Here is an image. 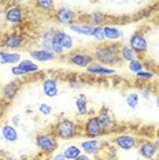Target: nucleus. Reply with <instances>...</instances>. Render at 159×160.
<instances>
[{
  "instance_id": "24",
  "label": "nucleus",
  "mask_w": 159,
  "mask_h": 160,
  "mask_svg": "<svg viewBox=\"0 0 159 160\" xmlns=\"http://www.w3.org/2000/svg\"><path fill=\"white\" fill-rule=\"evenodd\" d=\"M62 153L66 160H77L82 155V151L78 145H67V147H64Z\"/></svg>"
},
{
  "instance_id": "33",
  "label": "nucleus",
  "mask_w": 159,
  "mask_h": 160,
  "mask_svg": "<svg viewBox=\"0 0 159 160\" xmlns=\"http://www.w3.org/2000/svg\"><path fill=\"white\" fill-rule=\"evenodd\" d=\"M136 78L139 79V81L148 82V81H151V79H154V78H155V74H154L152 71H150V70H146V68H144L143 71L137 72V74H136Z\"/></svg>"
},
{
  "instance_id": "29",
  "label": "nucleus",
  "mask_w": 159,
  "mask_h": 160,
  "mask_svg": "<svg viewBox=\"0 0 159 160\" xmlns=\"http://www.w3.org/2000/svg\"><path fill=\"white\" fill-rule=\"evenodd\" d=\"M36 7H37V10L40 12L49 14L55 10V3L52 0H38V2H36Z\"/></svg>"
},
{
  "instance_id": "21",
  "label": "nucleus",
  "mask_w": 159,
  "mask_h": 160,
  "mask_svg": "<svg viewBox=\"0 0 159 160\" xmlns=\"http://www.w3.org/2000/svg\"><path fill=\"white\" fill-rule=\"evenodd\" d=\"M80 148H81L82 153L85 155H95L100 148V141L97 138H86V140L80 142Z\"/></svg>"
},
{
  "instance_id": "39",
  "label": "nucleus",
  "mask_w": 159,
  "mask_h": 160,
  "mask_svg": "<svg viewBox=\"0 0 159 160\" xmlns=\"http://www.w3.org/2000/svg\"><path fill=\"white\" fill-rule=\"evenodd\" d=\"M51 160H66V158H64L63 153L60 152V153H55V155H54L51 158Z\"/></svg>"
},
{
  "instance_id": "15",
  "label": "nucleus",
  "mask_w": 159,
  "mask_h": 160,
  "mask_svg": "<svg viewBox=\"0 0 159 160\" xmlns=\"http://www.w3.org/2000/svg\"><path fill=\"white\" fill-rule=\"evenodd\" d=\"M29 55H30V59L36 62V63H47V62L55 60V58H56L51 51H47L44 48L32 49L30 52H29Z\"/></svg>"
},
{
  "instance_id": "20",
  "label": "nucleus",
  "mask_w": 159,
  "mask_h": 160,
  "mask_svg": "<svg viewBox=\"0 0 159 160\" xmlns=\"http://www.w3.org/2000/svg\"><path fill=\"white\" fill-rule=\"evenodd\" d=\"M104 29V37H106V41H119L124 37V32L121 30L118 26L115 25H103Z\"/></svg>"
},
{
  "instance_id": "25",
  "label": "nucleus",
  "mask_w": 159,
  "mask_h": 160,
  "mask_svg": "<svg viewBox=\"0 0 159 160\" xmlns=\"http://www.w3.org/2000/svg\"><path fill=\"white\" fill-rule=\"evenodd\" d=\"M18 66H19L22 70L25 71V74L29 75V74H34V72H37L40 70V66L36 62H33L32 59H22L18 63Z\"/></svg>"
},
{
  "instance_id": "34",
  "label": "nucleus",
  "mask_w": 159,
  "mask_h": 160,
  "mask_svg": "<svg viewBox=\"0 0 159 160\" xmlns=\"http://www.w3.org/2000/svg\"><path fill=\"white\" fill-rule=\"evenodd\" d=\"M92 38H93V40H96V41H99V42H104V41H106L103 26H93Z\"/></svg>"
},
{
  "instance_id": "9",
  "label": "nucleus",
  "mask_w": 159,
  "mask_h": 160,
  "mask_svg": "<svg viewBox=\"0 0 159 160\" xmlns=\"http://www.w3.org/2000/svg\"><path fill=\"white\" fill-rule=\"evenodd\" d=\"M113 142L121 151H132V149L137 148V145H139V138L133 136V134L121 133L114 137Z\"/></svg>"
},
{
  "instance_id": "35",
  "label": "nucleus",
  "mask_w": 159,
  "mask_h": 160,
  "mask_svg": "<svg viewBox=\"0 0 159 160\" xmlns=\"http://www.w3.org/2000/svg\"><path fill=\"white\" fill-rule=\"evenodd\" d=\"M37 111H38V114L43 115V116H49L52 114L54 108H52V105L48 104V103H41V104H38Z\"/></svg>"
},
{
  "instance_id": "41",
  "label": "nucleus",
  "mask_w": 159,
  "mask_h": 160,
  "mask_svg": "<svg viewBox=\"0 0 159 160\" xmlns=\"http://www.w3.org/2000/svg\"><path fill=\"white\" fill-rule=\"evenodd\" d=\"M77 160H91V159H89V156H88V155L82 153V155H81V156H80V158H78Z\"/></svg>"
},
{
  "instance_id": "11",
  "label": "nucleus",
  "mask_w": 159,
  "mask_h": 160,
  "mask_svg": "<svg viewBox=\"0 0 159 160\" xmlns=\"http://www.w3.org/2000/svg\"><path fill=\"white\" fill-rule=\"evenodd\" d=\"M137 153L141 158L143 160H151V159H155L159 153V151L155 147L154 141H150V140H141L139 141V145H137Z\"/></svg>"
},
{
  "instance_id": "38",
  "label": "nucleus",
  "mask_w": 159,
  "mask_h": 160,
  "mask_svg": "<svg viewBox=\"0 0 159 160\" xmlns=\"http://www.w3.org/2000/svg\"><path fill=\"white\" fill-rule=\"evenodd\" d=\"M19 123H21L19 115H14L13 118H11V125H13V126H15V127H18V126H19Z\"/></svg>"
},
{
  "instance_id": "19",
  "label": "nucleus",
  "mask_w": 159,
  "mask_h": 160,
  "mask_svg": "<svg viewBox=\"0 0 159 160\" xmlns=\"http://www.w3.org/2000/svg\"><path fill=\"white\" fill-rule=\"evenodd\" d=\"M55 28H45L44 30L40 33V48H44L47 51H51V44L55 38Z\"/></svg>"
},
{
  "instance_id": "17",
  "label": "nucleus",
  "mask_w": 159,
  "mask_h": 160,
  "mask_svg": "<svg viewBox=\"0 0 159 160\" xmlns=\"http://www.w3.org/2000/svg\"><path fill=\"white\" fill-rule=\"evenodd\" d=\"M85 71L91 75H95V77H110V75L115 74V68L106 67L99 63H92L89 67L85 68Z\"/></svg>"
},
{
  "instance_id": "14",
  "label": "nucleus",
  "mask_w": 159,
  "mask_h": 160,
  "mask_svg": "<svg viewBox=\"0 0 159 160\" xmlns=\"http://www.w3.org/2000/svg\"><path fill=\"white\" fill-rule=\"evenodd\" d=\"M96 116H97V119H99V122H100V125H102L104 132H108V130L114 129L115 119H114V116L111 115V112H110V110H108L107 107L100 108V111L97 112Z\"/></svg>"
},
{
  "instance_id": "23",
  "label": "nucleus",
  "mask_w": 159,
  "mask_h": 160,
  "mask_svg": "<svg viewBox=\"0 0 159 160\" xmlns=\"http://www.w3.org/2000/svg\"><path fill=\"white\" fill-rule=\"evenodd\" d=\"M75 110H77V114L80 116H86L89 114V107H88V99L84 94H80V96L75 97Z\"/></svg>"
},
{
  "instance_id": "44",
  "label": "nucleus",
  "mask_w": 159,
  "mask_h": 160,
  "mask_svg": "<svg viewBox=\"0 0 159 160\" xmlns=\"http://www.w3.org/2000/svg\"><path fill=\"white\" fill-rule=\"evenodd\" d=\"M151 160H155V159H151Z\"/></svg>"
},
{
  "instance_id": "43",
  "label": "nucleus",
  "mask_w": 159,
  "mask_h": 160,
  "mask_svg": "<svg viewBox=\"0 0 159 160\" xmlns=\"http://www.w3.org/2000/svg\"><path fill=\"white\" fill-rule=\"evenodd\" d=\"M154 144H155V147H156V149H158V151H159V137L156 138V140H155L154 141Z\"/></svg>"
},
{
  "instance_id": "30",
  "label": "nucleus",
  "mask_w": 159,
  "mask_h": 160,
  "mask_svg": "<svg viewBox=\"0 0 159 160\" xmlns=\"http://www.w3.org/2000/svg\"><path fill=\"white\" fill-rule=\"evenodd\" d=\"M128 70L132 72V74H137V72L143 71L144 70V63L143 60H140L139 58H136V59H133L132 62H129L128 63Z\"/></svg>"
},
{
  "instance_id": "32",
  "label": "nucleus",
  "mask_w": 159,
  "mask_h": 160,
  "mask_svg": "<svg viewBox=\"0 0 159 160\" xmlns=\"http://www.w3.org/2000/svg\"><path fill=\"white\" fill-rule=\"evenodd\" d=\"M67 85L71 90H81L82 88H84V81L78 77H71L67 81Z\"/></svg>"
},
{
  "instance_id": "36",
  "label": "nucleus",
  "mask_w": 159,
  "mask_h": 160,
  "mask_svg": "<svg viewBox=\"0 0 159 160\" xmlns=\"http://www.w3.org/2000/svg\"><path fill=\"white\" fill-rule=\"evenodd\" d=\"M8 55H10V51H7L4 48L0 49V64H8Z\"/></svg>"
},
{
  "instance_id": "3",
  "label": "nucleus",
  "mask_w": 159,
  "mask_h": 160,
  "mask_svg": "<svg viewBox=\"0 0 159 160\" xmlns=\"http://www.w3.org/2000/svg\"><path fill=\"white\" fill-rule=\"evenodd\" d=\"M36 147L38 148V151L44 155H52L54 152L58 149V138L55 137L54 133H38L34 137Z\"/></svg>"
},
{
  "instance_id": "22",
  "label": "nucleus",
  "mask_w": 159,
  "mask_h": 160,
  "mask_svg": "<svg viewBox=\"0 0 159 160\" xmlns=\"http://www.w3.org/2000/svg\"><path fill=\"white\" fill-rule=\"evenodd\" d=\"M70 32L78 34V36H85V37H92L93 33V26L89 23H82V22H74L73 25L69 26Z\"/></svg>"
},
{
  "instance_id": "1",
  "label": "nucleus",
  "mask_w": 159,
  "mask_h": 160,
  "mask_svg": "<svg viewBox=\"0 0 159 160\" xmlns=\"http://www.w3.org/2000/svg\"><path fill=\"white\" fill-rule=\"evenodd\" d=\"M119 44L111 42V44H100L96 45L92 52L95 63L103 64L106 67L114 68L121 63V56H119Z\"/></svg>"
},
{
  "instance_id": "40",
  "label": "nucleus",
  "mask_w": 159,
  "mask_h": 160,
  "mask_svg": "<svg viewBox=\"0 0 159 160\" xmlns=\"http://www.w3.org/2000/svg\"><path fill=\"white\" fill-rule=\"evenodd\" d=\"M155 105H156V108L159 110V90L156 92V94H155Z\"/></svg>"
},
{
  "instance_id": "8",
  "label": "nucleus",
  "mask_w": 159,
  "mask_h": 160,
  "mask_svg": "<svg viewBox=\"0 0 159 160\" xmlns=\"http://www.w3.org/2000/svg\"><path fill=\"white\" fill-rule=\"evenodd\" d=\"M54 18H55L56 23L62 25V26H70L75 21V11L67 6H60L54 10Z\"/></svg>"
},
{
  "instance_id": "42",
  "label": "nucleus",
  "mask_w": 159,
  "mask_h": 160,
  "mask_svg": "<svg viewBox=\"0 0 159 160\" xmlns=\"http://www.w3.org/2000/svg\"><path fill=\"white\" fill-rule=\"evenodd\" d=\"M2 160H18V159L14 158V156H6V158H3Z\"/></svg>"
},
{
  "instance_id": "2",
  "label": "nucleus",
  "mask_w": 159,
  "mask_h": 160,
  "mask_svg": "<svg viewBox=\"0 0 159 160\" xmlns=\"http://www.w3.org/2000/svg\"><path fill=\"white\" fill-rule=\"evenodd\" d=\"M54 134L56 138H60V140H71L80 134V127L74 121L63 118L54 126Z\"/></svg>"
},
{
  "instance_id": "16",
  "label": "nucleus",
  "mask_w": 159,
  "mask_h": 160,
  "mask_svg": "<svg viewBox=\"0 0 159 160\" xmlns=\"http://www.w3.org/2000/svg\"><path fill=\"white\" fill-rule=\"evenodd\" d=\"M55 38L56 41L62 45V48L64 51H71L74 48V38L70 33H67L63 29H56L55 32Z\"/></svg>"
},
{
  "instance_id": "37",
  "label": "nucleus",
  "mask_w": 159,
  "mask_h": 160,
  "mask_svg": "<svg viewBox=\"0 0 159 160\" xmlns=\"http://www.w3.org/2000/svg\"><path fill=\"white\" fill-rule=\"evenodd\" d=\"M10 71H11V74L14 75V77H18V78H21V77H26L25 71H23L19 66H18V64H17V66H13V67H11V70H10Z\"/></svg>"
},
{
  "instance_id": "28",
  "label": "nucleus",
  "mask_w": 159,
  "mask_h": 160,
  "mask_svg": "<svg viewBox=\"0 0 159 160\" xmlns=\"http://www.w3.org/2000/svg\"><path fill=\"white\" fill-rule=\"evenodd\" d=\"M89 19H91L89 25H92V26H103V22L106 19V14L100 11V10H95V11L89 14Z\"/></svg>"
},
{
  "instance_id": "7",
  "label": "nucleus",
  "mask_w": 159,
  "mask_h": 160,
  "mask_svg": "<svg viewBox=\"0 0 159 160\" xmlns=\"http://www.w3.org/2000/svg\"><path fill=\"white\" fill-rule=\"evenodd\" d=\"M128 45L132 48V51L137 55H146L148 51V38L146 37V34L141 32H135L131 38H129Z\"/></svg>"
},
{
  "instance_id": "5",
  "label": "nucleus",
  "mask_w": 159,
  "mask_h": 160,
  "mask_svg": "<svg viewBox=\"0 0 159 160\" xmlns=\"http://www.w3.org/2000/svg\"><path fill=\"white\" fill-rule=\"evenodd\" d=\"M66 59L71 66L80 67V68H86L93 63L92 53L86 52V51H71Z\"/></svg>"
},
{
  "instance_id": "27",
  "label": "nucleus",
  "mask_w": 159,
  "mask_h": 160,
  "mask_svg": "<svg viewBox=\"0 0 159 160\" xmlns=\"http://www.w3.org/2000/svg\"><path fill=\"white\" fill-rule=\"evenodd\" d=\"M125 103L128 105L131 110H136L137 107H139L140 104V94L139 92H136V90H132V92H129L126 94L125 97Z\"/></svg>"
},
{
  "instance_id": "26",
  "label": "nucleus",
  "mask_w": 159,
  "mask_h": 160,
  "mask_svg": "<svg viewBox=\"0 0 159 160\" xmlns=\"http://www.w3.org/2000/svg\"><path fill=\"white\" fill-rule=\"evenodd\" d=\"M119 56H121V60L122 62H126V63H129V62H132L133 59H136V53L132 51V48L129 47L128 44H122L119 47Z\"/></svg>"
},
{
  "instance_id": "12",
  "label": "nucleus",
  "mask_w": 159,
  "mask_h": 160,
  "mask_svg": "<svg viewBox=\"0 0 159 160\" xmlns=\"http://www.w3.org/2000/svg\"><path fill=\"white\" fill-rule=\"evenodd\" d=\"M43 94L48 99H55L59 94V81L55 77H47L43 79L41 83Z\"/></svg>"
},
{
  "instance_id": "18",
  "label": "nucleus",
  "mask_w": 159,
  "mask_h": 160,
  "mask_svg": "<svg viewBox=\"0 0 159 160\" xmlns=\"http://www.w3.org/2000/svg\"><path fill=\"white\" fill-rule=\"evenodd\" d=\"M19 88H21V83L18 81H11V82H7L6 85L2 86V90H0V93H2L3 99L7 100V101H11L17 97L18 92H19Z\"/></svg>"
},
{
  "instance_id": "13",
  "label": "nucleus",
  "mask_w": 159,
  "mask_h": 160,
  "mask_svg": "<svg viewBox=\"0 0 159 160\" xmlns=\"http://www.w3.org/2000/svg\"><path fill=\"white\" fill-rule=\"evenodd\" d=\"M0 134H2V138L7 144H15L19 140L18 129L15 126H13L11 123H3L2 127H0Z\"/></svg>"
},
{
  "instance_id": "6",
  "label": "nucleus",
  "mask_w": 159,
  "mask_h": 160,
  "mask_svg": "<svg viewBox=\"0 0 159 160\" xmlns=\"http://www.w3.org/2000/svg\"><path fill=\"white\" fill-rule=\"evenodd\" d=\"M25 38L23 36L18 32H8L2 40L3 48L10 51V52H18L21 48H23Z\"/></svg>"
},
{
  "instance_id": "4",
  "label": "nucleus",
  "mask_w": 159,
  "mask_h": 160,
  "mask_svg": "<svg viewBox=\"0 0 159 160\" xmlns=\"http://www.w3.org/2000/svg\"><path fill=\"white\" fill-rule=\"evenodd\" d=\"M26 10L18 3H10L4 8V21L11 26H18L25 21Z\"/></svg>"
},
{
  "instance_id": "31",
  "label": "nucleus",
  "mask_w": 159,
  "mask_h": 160,
  "mask_svg": "<svg viewBox=\"0 0 159 160\" xmlns=\"http://www.w3.org/2000/svg\"><path fill=\"white\" fill-rule=\"evenodd\" d=\"M139 94H140V97H143V99L150 100L151 97H152V94H154V88L151 85H146V83H144L143 86H140Z\"/></svg>"
},
{
  "instance_id": "10",
  "label": "nucleus",
  "mask_w": 159,
  "mask_h": 160,
  "mask_svg": "<svg viewBox=\"0 0 159 160\" xmlns=\"http://www.w3.org/2000/svg\"><path fill=\"white\" fill-rule=\"evenodd\" d=\"M82 130H84V134L86 136V138H99L104 133L97 116H89L85 121L84 126H82Z\"/></svg>"
}]
</instances>
